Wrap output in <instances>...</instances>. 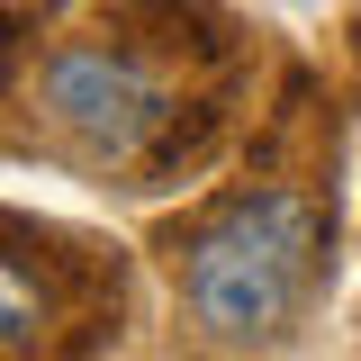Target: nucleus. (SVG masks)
Listing matches in <instances>:
<instances>
[{"label":"nucleus","instance_id":"nucleus-1","mask_svg":"<svg viewBox=\"0 0 361 361\" xmlns=\"http://www.w3.org/2000/svg\"><path fill=\"white\" fill-rule=\"evenodd\" d=\"M325 271V208L307 190H235L180 235V298L217 343H271Z\"/></svg>","mask_w":361,"mask_h":361},{"label":"nucleus","instance_id":"nucleus-2","mask_svg":"<svg viewBox=\"0 0 361 361\" xmlns=\"http://www.w3.org/2000/svg\"><path fill=\"white\" fill-rule=\"evenodd\" d=\"M45 118L82 145L90 163L109 172H135V163H163L172 154V127H180V99L172 82L118 37H73L45 54Z\"/></svg>","mask_w":361,"mask_h":361}]
</instances>
